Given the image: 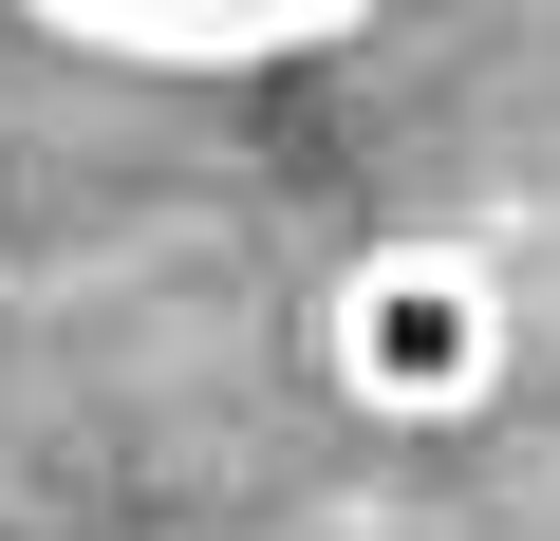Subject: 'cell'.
<instances>
[{"label":"cell","mask_w":560,"mask_h":541,"mask_svg":"<svg viewBox=\"0 0 560 541\" xmlns=\"http://www.w3.org/2000/svg\"><path fill=\"white\" fill-rule=\"evenodd\" d=\"M318 374H337L374 430H467V411L523 374L504 243H467V224H374V243L337 261V299H318Z\"/></svg>","instance_id":"cell-1"}]
</instances>
